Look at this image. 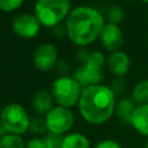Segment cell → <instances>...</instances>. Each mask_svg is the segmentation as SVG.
<instances>
[{"instance_id":"obj_1","label":"cell","mask_w":148,"mask_h":148,"mask_svg":"<svg viewBox=\"0 0 148 148\" xmlns=\"http://www.w3.org/2000/svg\"><path fill=\"white\" fill-rule=\"evenodd\" d=\"M82 118L94 125L108 121L116 110L114 91L104 84H94L82 89L79 103Z\"/></svg>"},{"instance_id":"obj_2","label":"cell","mask_w":148,"mask_h":148,"mask_svg":"<svg viewBox=\"0 0 148 148\" xmlns=\"http://www.w3.org/2000/svg\"><path fill=\"white\" fill-rule=\"evenodd\" d=\"M104 24V18L98 10L80 6L74 8L67 16L66 32L74 44L87 46L99 37Z\"/></svg>"},{"instance_id":"obj_3","label":"cell","mask_w":148,"mask_h":148,"mask_svg":"<svg viewBox=\"0 0 148 148\" xmlns=\"http://www.w3.org/2000/svg\"><path fill=\"white\" fill-rule=\"evenodd\" d=\"M35 16L44 27H56L69 15V0H37L34 7Z\"/></svg>"},{"instance_id":"obj_4","label":"cell","mask_w":148,"mask_h":148,"mask_svg":"<svg viewBox=\"0 0 148 148\" xmlns=\"http://www.w3.org/2000/svg\"><path fill=\"white\" fill-rule=\"evenodd\" d=\"M104 64H105V58L103 53L98 51H94L89 53L88 58L84 60V64L75 71L73 77L83 88L94 84H99L103 77L102 68Z\"/></svg>"},{"instance_id":"obj_5","label":"cell","mask_w":148,"mask_h":148,"mask_svg":"<svg viewBox=\"0 0 148 148\" xmlns=\"http://www.w3.org/2000/svg\"><path fill=\"white\" fill-rule=\"evenodd\" d=\"M81 92V86L71 76H61L57 79L51 89L53 101L59 106L68 109L79 103Z\"/></svg>"},{"instance_id":"obj_6","label":"cell","mask_w":148,"mask_h":148,"mask_svg":"<svg viewBox=\"0 0 148 148\" xmlns=\"http://www.w3.org/2000/svg\"><path fill=\"white\" fill-rule=\"evenodd\" d=\"M0 123L5 126L8 133L24 134L30 125V118L24 108L17 103H10L2 108Z\"/></svg>"},{"instance_id":"obj_7","label":"cell","mask_w":148,"mask_h":148,"mask_svg":"<svg viewBox=\"0 0 148 148\" xmlns=\"http://www.w3.org/2000/svg\"><path fill=\"white\" fill-rule=\"evenodd\" d=\"M46 128L49 132L62 134L72 128L74 125V114L68 108L53 106L45 116Z\"/></svg>"},{"instance_id":"obj_8","label":"cell","mask_w":148,"mask_h":148,"mask_svg":"<svg viewBox=\"0 0 148 148\" xmlns=\"http://www.w3.org/2000/svg\"><path fill=\"white\" fill-rule=\"evenodd\" d=\"M40 25L42 24L35 16V14L28 13H23L16 16L12 23L13 31L22 38H34L35 36H37Z\"/></svg>"},{"instance_id":"obj_9","label":"cell","mask_w":148,"mask_h":148,"mask_svg":"<svg viewBox=\"0 0 148 148\" xmlns=\"http://www.w3.org/2000/svg\"><path fill=\"white\" fill-rule=\"evenodd\" d=\"M57 59H58L57 49L54 45L49 43L39 45L35 50L32 57L35 67L40 72H49L50 69H52L57 64Z\"/></svg>"},{"instance_id":"obj_10","label":"cell","mask_w":148,"mask_h":148,"mask_svg":"<svg viewBox=\"0 0 148 148\" xmlns=\"http://www.w3.org/2000/svg\"><path fill=\"white\" fill-rule=\"evenodd\" d=\"M98 38L103 47L110 52L119 51L124 44V35L120 27L112 23L104 24Z\"/></svg>"},{"instance_id":"obj_11","label":"cell","mask_w":148,"mask_h":148,"mask_svg":"<svg viewBox=\"0 0 148 148\" xmlns=\"http://www.w3.org/2000/svg\"><path fill=\"white\" fill-rule=\"evenodd\" d=\"M108 68L109 71L117 76H123L125 75L131 66V60L130 57L124 52V51H116L111 52V54L108 57L106 60Z\"/></svg>"},{"instance_id":"obj_12","label":"cell","mask_w":148,"mask_h":148,"mask_svg":"<svg viewBox=\"0 0 148 148\" xmlns=\"http://www.w3.org/2000/svg\"><path fill=\"white\" fill-rule=\"evenodd\" d=\"M131 125L142 136H148V104L135 106Z\"/></svg>"},{"instance_id":"obj_13","label":"cell","mask_w":148,"mask_h":148,"mask_svg":"<svg viewBox=\"0 0 148 148\" xmlns=\"http://www.w3.org/2000/svg\"><path fill=\"white\" fill-rule=\"evenodd\" d=\"M32 109L39 114H46L53 108V97L52 94L47 90L40 89L35 92L31 101Z\"/></svg>"},{"instance_id":"obj_14","label":"cell","mask_w":148,"mask_h":148,"mask_svg":"<svg viewBox=\"0 0 148 148\" xmlns=\"http://www.w3.org/2000/svg\"><path fill=\"white\" fill-rule=\"evenodd\" d=\"M135 106H136V104L133 102V99L123 98L118 103H116L114 111L123 123L131 125V120H132V116L135 110Z\"/></svg>"},{"instance_id":"obj_15","label":"cell","mask_w":148,"mask_h":148,"mask_svg":"<svg viewBox=\"0 0 148 148\" xmlns=\"http://www.w3.org/2000/svg\"><path fill=\"white\" fill-rule=\"evenodd\" d=\"M132 99L136 105L148 104V79H142L134 86Z\"/></svg>"},{"instance_id":"obj_16","label":"cell","mask_w":148,"mask_h":148,"mask_svg":"<svg viewBox=\"0 0 148 148\" xmlns=\"http://www.w3.org/2000/svg\"><path fill=\"white\" fill-rule=\"evenodd\" d=\"M61 148H90L89 140L81 133H71L64 136Z\"/></svg>"},{"instance_id":"obj_17","label":"cell","mask_w":148,"mask_h":148,"mask_svg":"<svg viewBox=\"0 0 148 148\" xmlns=\"http://www.w3.org/2000/svg\"><path fill=\"white\" fill-rule=\"evenodd\" d=\"M0 148H25V145L21 135L8 133L0 139Z\"/></svg>"},{"instance_id":"obj_18","label":"cell","mask_w":148,"mask_h":148,"mask_svg":"<svg viewBox=\"0 0 148 148\" xmlns=\"http://www.w3.org/2000/svg\"><path fill=\"white\" fill-rule=\"evenodd\" d=\"M124 18V10L119 7V6H112L106 15V20L108 23H112V24H119Z\"/></svg>"},{"instance_id":"obj_19","label":"cell","mask_w":148,"mask_h":148,"mask_svg":"<svg viewBox=\"0 0 148 148\" xmlns=\"http://www.w3.org/2000/svg\"><path fill=\"white\" fill-rule=\"evenodd\" d=\"M47 148H61L62 147V141H64V136H61V134H56L52 132H49L47 134H45L43 136Z\"/></svg>"},{"instance_id":"obj_20","label":"cell","mask_w":148,"mask_h":148,"mask_svg":"<svg viewBox=\"0 0 148 148\" xmlns=\"http://www.w3.org/2000/svg\"><path fill=\"white\" fill-rule=\"evenodd\" d=\"M29 128L32 133L35 134H44L46 128V123L45 119H42L40 117H34L30 119V125Z\"/></svg>"},{"instance_id":"obj_21","label":"cell","mask_w":148,"mask_h":148,"mask_svg":"<svg viewBox=\"0 0 148 148\" xmlns=\"http://www.w3.org/2000/svg\"><path fill=\"white\" fill-rule=\"evenodd\" d=\"M23 3V0H0V10L13 12L18 9Z\"/></svg>"},{"instance_id":"obj_22","label":"cell","mask_w":148,"mask_h":148,"mask_svg":"<svg viewBox=\"0 0 148 148\" xmlns=\"http://www.w3.org/2000/svg\"><path fill=\"white\" fill-rule=\"evenodd\" d=\"M95 148H121V146L114 141V140H111V139H106V140H102L99 141Z\"/></svg>"},{"instance_id":"obj_23","label":"cell","mask_w":148,"mask_h":148,"mask_svg":"<svg viewBox=\"0 0 148 148\" xmlns=\"http://www.w3.org/2000/svg\"><path fill=\"white\" fill-rule=\"evenodd\" d=\"M25 148H47V146L43 138H34L27 143Z\"/></svg>"},{"instance_id":"obj_24","label":"cell","mask_w":148,"mask_h":148,"mask_svg":"<svg viewBox=\"0 0 148 148\" xmlns=\"http://www.w3.org/2000/svg\"><path fill=\"white\" fill-rule=\"evenodd\" d=\"M6 134H8V132H7V130L5 128V126L0 123V139H2Z\"/></svg>"},{"instance_id":"obj_25","label":"cell","mask_w":148,"mask_h":148,"mask_svg":"<svg viewBox=\"0 0 148 148\" xmlns=\"http://www.w3.org/2000/svg\"><path fill=\"white\" fill-rule=\"evenodd\" d=\"M140 1H142V2H145V3H148V0H140Z\"/></svg>"},{"instance_id":"obj_26","label":"cell","mask_w":148,"mask_h":148,"mask_svg":"<svg viewBox=\"0 0 148 148\" xmlns=\"http://www.w3.org/2000/svg\"><path fill=\"white\" fill-rule=\"evenodd\" d=\"M146 148H148V140H147V143H146Z\"/></svg>"},{"instance_id":"obj_27","label":"cell","mask_w":148,"mask_h":148,"mask_svg":"<svg viewBox=\"0 0 148 148\" xmlns=\"http://www.w3.org/2000/svg\"><path fill=\"white\" fill-rule=\"evenodd\" d=\"M1 110H2V109H1V108H0V114H1Z\"/></svg>"}]
</instances>
